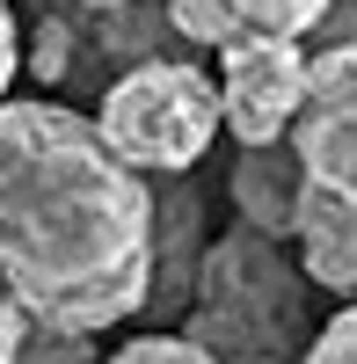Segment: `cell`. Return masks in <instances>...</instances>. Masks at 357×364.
Here are the masks:
<instances>
[{
  "label": "cell",
  "instance_id": "1",
  "mask_svg": "<svg viewBox=\"0 0 357 364\" xmlns=\"http://www.w3.org/2000/svg\"><path fill=\"white\" fill-rule=\"evenodd\" d=\"M146 175L102 146L95 117L51 95L0 102V284L37 328L102 336L154 306Z\"/></svg>",
  "mask_w": 357,
  "mask_h": 364
},
{
  "label": "cell",
  "instance_id": "2",
  "mask_svg": "<svg viewBox=\"0 0 357 364\" xmlns=\"http://www.w3.org/2000/svg\"><path fill=\"white\" fill-rule=\"evenodd\" d=\"M183 336L204 343L219 364H299L314 343L307 269L284 262V240L233 226L197 255L190 321Z\"/></svg>",
  "mask_w": 357,
  "mask_h": 364
},
{
  "label": "cell",
  "instance_id": "3",
  "mask_svg": "<svg viewBox=\"0 0 357 364\" xmlns=\"http://www.w3.org/2000/svg\"><path fill=\"white\" fill-rule=\"evenodd\" d=\"M95 132L132 175H190L226 132L219 73H204L197 58H139L110 80Z\"/></svg>",
  "mask_w": 357,
  "mask_h": 364
},
{
  "label": "cell",
  "instance_id": "4",
  "mask_svg": "<svg viewBox=\"0 0 357 364\" xmlns=\"http://www.w3.org/2000/svg\"><path fill=\"white\" fill-rule=\"evenodd\" d=\"M307 58L292 37H233L219 51V117L248 146H284L307 102Z\"/></svg>",
  "mask_w": 357,
  "mask_h": 364
},
{
  "label": "cell",
  "instance_id": "5",
  "mask_svg": "<svg viewBox=\"0 0 357 364\" xmlns=\"http://www.w3.org/2000/svg\"><path fill=\"white\" fill-rule=\"evenodd\" d=\"M284 146L299 154L314 190L357 204V37H336L307 58V102Z\"/></svg>",
  "mask_w": 357,
  "mask_h": 364
},
{
  "label": "cell",
  "instance_id": "6",
  "mask_svg": "<svg viewBox=\"0 0 357 364\" xmlns=\"http://www.w3.org/2000/svg\"><path fill=\"white\" fill-rule=\"evenodd\" d=\"M336 0H161V15L175 37H190L204 51H226L233 37H292L329 22Z\"/></svg>",
  "mask_w": 357,
  "mask_h": 364
},
{
  "label": "cell",
  "instance_id": "7",
  "mask_svg": "<svg viewBox=\"0 0 357 364\" xmlns=\"http://www.w3.org/2000/svg\"><path fill=\"white\" fill-rule=\"evenodd\" d=\"M307 168L292 146H248L241 161H233L226 175V197L233 211H241V226L248 233H270V240H292L299 233V211H307Z\"/></svg>",
  "mask_w": 357,
  "mask_h": 364
},
{
  "label": "cell",
  "instance_id": "8",
  "mask_svg": "<svg viewBox=\"0 0 357 364\" xmlns=\"http://www.w3.org/2000/svg\"><path fill=\"white\" fill-rule=\"evenodd\" d=\"M299 269L314 291H336L343 306L357 299V204L350 197H329V190H307V211H299Z\"/></svg>",
  "mask_w": 357,
  "mask_h": 364
},
{
  "label": "cell",
  "instance_id": "9",
  "mask_svg": "<svg viewBox=\"0 0 357 364\" xmlns=\"http://www.w3.org/2000/svg\"><path fill=\"white\" fill-rule=\"evenodd\" d=\"M102 364H219L204 343H190V336H132V343H117Z\"/></svg>",
  "mask_w": 357,
  "mask_h": 364
},
{
  "label": "cell",
  "instance_id": "10",
  "mask_svg": "<svg viewBox=\"0 0 357 364\" xmlns=\"http://www.w3.org/2000/svg\"><path fill=\"white\" fill-rule=\"evenodd\" d=\"M66 66H73V29L66 22H37V44H29V73H37L44 87H58V80H66Z\"/></svg>",
  "mask_w": 357,
  "mask_h": 364
},
{
  "label": "cell",
  "instance_id": "11",
  "mask_svg": "<svg viewBox=\"0 0 357 364\" xmlns=\"http://www.w3.org/2000/svg\"><path fill=\"white\" fill-rule=\"evenodd\" d=\"M299 364H357V299H350L336 321H321V328H314V343H307Z\"/></svg>",
  "mask_w": 357,
  "mask_h": 364
},
{
  "label": "cell",
  "instance_id": "12",
  "mask_svg": "<svg viewBox=\"0 0 357 364\" xmlns=\"http://www.w3.org/2000/svg\"><path fill=\"white\" fill-rule=\"evenodd\" d=\"M22 364H95V336H66V328H29Z\"/></svg>",
  "mask_w": 357,
  "mask_h": 364
},
{
  "label": "cell",
  "instance_id": "13",
  "mask_svg": "<svg viewBox=\"0 0 357 364\" xmlns=\"http://www.w3.org/2000/svg\"><path fill=\"white\" fill-rule=\"evenodd\" d=\"M29 328H37V321H29V306H22V299H15L8 284H0V364H22Z\"/></svg>",
  "mask_w": 357,
  "mask_h": 364
},
{
  "label": "cell",
  "instance_id": "14",
  "mask_svg": "<svg viewBox=\"0 0 357 364\" xmlns=\"http://www.w3.org/2000/svg\"><path fill=\"white\" fill-rule=\"evenodd\" d=\"M15 73H22V29H15V8L0 0V102H8Z\"/></svg>",
  "mask_w": 357,
  "mask_h": 364
},
{
  "label": "cell",
  "instance_id": "15",
  "mask_svg": "<svg viewBox=\"0 0 357 364\" xmlns=\"http://www.w3.org/2000/svg\"><path fill=\"white\" fill-rule=\"evenodd\" d=\"M80 8H95V15H117V8H139V0H80Z\"/></svg>",
  "mask_w": 357,
  "mask_h": 364
}]
</instances>
